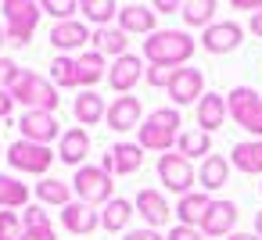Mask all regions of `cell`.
<instances>
[{
    "label": "cell",
    "instance_id": "1",
    "mask_svg": "<svg viewBox=\"0 0 262 240\" xmlns=\"http://www.w3.org/2000/svg\"><path fill=\"white\" fill-rule=\"evenodd\" d=\"M198 40L187 29H158L144 40V61L147 65H165V68H187L194 58Z\"/></svg>",
    "mask_w": 262,
    "mask_h": 240
},
{
    "label": "cell",
    "instance_id": "2",
    "mask_svg": "<svg viewBox=\"0 0 262 240\" xmlns=\"http://www.w3.org/2000/svg\"><path fill=\"white\" fill-rule=\"evenodd\" d=\"M183 122H180V111L176 108H155L144 122H140V129H137V143L144 147V151H172V143L180 140V129Z\"/></svg>",
    "mask_w": 262,
    "mask_h": 240
},
{
    "label": "cell",
    "instance_id": "3",
    "mask_svg": "<svg viewBox=\"0 0 262 240\" xmlns=\"http://www.w3.org/2000/svg\"><path fill=\"white\" fill-rule=\"evenodd\" d=\"M0 11H4V33H8V43L15 47H26L43 18V8L36 4V0H4L0 4Z\"/></svg>",
    "mask_w": 262,
    "mask_h": 240
},
{
    "label": "cell",
    "instance_id": "4",
    "mask_svg": "<svg viewBox=\"0 0 262 240\" xmlns=\"http://www.w3.org/2000/svg\"><path fill=\"white\" fill-rule=\"evenodd\" d=\"M11 97L18 101V104H26V111H58V86L51 83V79H43V76H36V72H22L18 76V83L11 86Z\"/></svg>",
    "mask_w": 262,
    "mask_h": 240
},
{
    "label": "cell",
    "instance_id": "5",
    "mask_svg": "<svg viewBox=\"0 0 262 240\" xmlns=\"http://www.w3.org/2000/svg\"><path fill=\"white\" fill-rule=\"evenodd\" d=\"M226 115L244 129L251 133V140H262V93L251 90V86H233L230 97H226Z\"/></svg>",
    "mask_w": 262,
    "mask_h": 240
},
{
    "label": "cell",
    "instance_id": "6",
    "mask_svg": "<svg viewBox=\"0 0 262 240\" xmlns=\"http://www.w3.org/2000/svg\"><path fill=\"white\" fill-rule=\"evenodd\" d=\"M72 194H76V201L97 208V204H108V201L115 197V179H112L101 165H83V169H76V176H72Z\"/></svg>",
    "mask_w": 262,
    "mask_h": 240
},
{
    "label": "cell",
    "instance_id": "7",
    "mask_svg": "<svg viewBox=\"0 0 262 240\" xmlns=\"http://www.w3.org/2000/svg\"><path fill=\"white\" fill-rule=\"evenodd\" d=\"M158 183H162L165 190H172V194L183 197V194L194 190V183H198V169H194V161H187L183 154L169 151V154L158 158Z\"/></svg>",
    "mask_w": 262,
    "mask_h": 240
},
{
    "label": "cell",
    "instance_id": "8",
    "mask_svg": "<svg viewBox=\"0 0 262 240\" xmlns=\"http://www.w3.org/2000/svg\"><path fill=\"white\" fill-rule=\"evenodd\" d=\"M4 158L11 161V169L29 172V176H43V172L54 165V151L43 147V143H29V140H15Z\"/></svg>",
    "mask_w": 262,
    "mask_h": 240
},
{
    "label": "cell",
    "instance_id": "9",
    "mask_svg": "<svg viewBox=\"0 0 262 240\" xmlns=\"http://www.w3.org/2000/svg\"><path fill=\"white\" fill-rule=\"evenodd\" d=\"M133 208H137V215L144 219V226H147V229H162V226H169V222H172V208H169V201H165V194H162V190L144 186V190L133 197Z\"/></svg>",
    "mask_w": 262,
    "mask_h": 240
},
{
    "label": "cell",
    "instance_id": "10",
    "mask_svg": "<svg viewBox=\"0 0 262 240\" xmlns=\"http://www.w3.org/2000/svg\"><path fill=\"white\" fill-rule=\"evenodd\" d=\"M169 97H172V108H183V104H198L205 97V76L201 68H176L172 83H169Z\"/></svg>",
    "mask_w": 262,
    "mask_h": 240
},
{
    "label": "cell",
    "instance_id": "11",
    "mask_svg": "<svg viewBox=\"0 0 262 240\" xmlns=\"http://www.w3.org/2000/svg\"><path fill=\"white\" fill-rule=\"evenodd\" d=\"M244 40V29L237 22H212L208 29H201V51L208 54H230L237 51Z\"/></svg>",
    "mask_w": 262,
    "mask_h": 240
},
{
    "label": "cell",
    "instance_id": "12",
    "mask_svg": "<svg viewBox=\"0 0 262 240\" xmlns=\"http://www.w3.org/2000/svg\"><path fill=\"white\" fill-rule=\"evenodd\" d=\"M140 165H144V147L140 143H112L108 154H104V161H101V169L112 179L115 176H133Z\"/></svg>",
    "mask_w": 262,
    "mask_h": 240
},
{
    "label": "cell",
    "instance_id": "13",
    "mask_svg": "<svg viewBox=\"0 0 262 240\" xmlns=\"http://www.w3.org/2000/svg\"><path fill=\"white\" fill-rule=\"evenodd\" d=\"M144 58H137V54H122V58H115V65L108 68V86L119 93V97H126L140 79H144Z\"/></svg>",
    "mask_w": 262,
    "mask_h": 240
},
{
    "label": "cell",
    "instance_id": "14",
    "mask_svg": "<svg viewBox=\"0 0 262 240\" xmlns=\"http://www.w3.org/2000/svg\"><path fill=\"white\" fill-rule=\"evenodd\" d=\"M18 129H22V140H29V143H43V147H51V140H58V115H51V111H26L22 118H18Z\"/></svg>",
    "mask_w": 262,
    "mask_h": 240
},
{
    "label": "cell",
    "instance_id": "15",
    "mask_svg": "<svg viewBox=\"0 0 262 240\" xmlns=\"http://www.w3.org/2000/svg\"><path fill=\"white\" fill-rule=\"evenodd\" d=\"M237 226V204L233 201H212L201 219V236H230Z\"/></svg>",
    "mask_w": 262,
    "mask_h": 240
},
{
    "label": "cell",
    "instance_id": "16",
    "mask_svg": "<svg viewBox=\"0 0 262 240\" xmlns=\"http://www.w3.org/2000/svg\"><path fill=\"white\" fill-rule=\"evenodd\" d=\"M94 40V33L83 26V22H58L54 29H51V47L58 51V54H72V51H86V43Z\"/></svg>",
    "mask_w": 262,
    "mask_h": 240
},
{
    "label": "cell",
    "instance_id": "17",
    "mask_svg": "<svg viewBox=\"0 0 262 240\" xmlns=\"http://www.w3.org/2000/svg\"><path fill=\"white\" fill-rule=\"evenodd\" d=\"M140 101L137 97H115L112 104H108V115H104V122H108V129L112 133H129V129H140Z\"/></svg>",
    "mask_w": 262,
    "mask_h": 240
},
{
    "label": "cell",
    "instance_id": "18",
    "mask_svg": "<svg viewBox=\"0 0 262 240\" xmlns=\"http://www.w3.org/2000/svg\"><path fill=\"white\" fill-rule=\"evenodd\" d=\"M86 154H90V133H86L83 126L65 129L61 140H58V158H61L65 165H72V169H83Z\"/></svg>",
    "mask_w": 262,
    "mask_h": 240
},
{
    "label": "cell",
    "instance_id": "19",
    "mask_svg": "<svg viewBox=\"0 0 262 240\" xmlns=\"http://www.w3.org/2000/svg\"><path fill=\"white\" fill-rule=\"evenodd\" d=\"M61 226H65L69 233H76V236H90V233L101 226V211H94V208L83 204V201H72V204L61 208Z\"/></svg>",
    "mask_w": 262,
    "mask_h": 240
},
{
    "label": "cell",
    "instance_id": "20",
    "mask_svg": "<svg viewBox=\"0 0 262 240\" xmlns=\"http://www.w3.org/2000/svg\"><path fill=\"white\" fill-rule=\"evenodd\" d=\"M119 29L126 36H151V33H158L155 29V8H144V4L119 8Z\"/></svg>",
    "mask_w": 262,
    "mask_h": 240
},
{
    "label": "cell",
    "instance_id": "21",
    "mask_svg": "<svg viewBox=\"0 0 262 240\" xmlns=\"http://www.w3.org/2000/svg\"><path fill=\"white\" fill-rule=\"evenodd\" d=\"M208 204H212V197H208L205 190H190V194H183V197L176 201V208H172L176 226H190V229H198L201 219H205V211H208Z\"/></svg>",
    "mask_w": 262,
    "mask_h": 240
},
{
    "label": "cell",
    "instance_id": "22",
    "mask_svg": "<svg viewBox=\"0 0 262 240\" xmlns=\"http://www.w3.org/2000/svg\"><path fill=\"white\" fill-rule=\"evenodd\" d=\"M223 122H226V97L223 93H205L198 101V129L212 136Z\"/></svg>",
    "mask_w": 262,
    "mask_h": 240
},
{
    "label": "cell",
    "instance_id": "23",
    "mask_svg": "<svg viewBox=\"0 0 262 240\" xmlns=\"http://www.w3.org/2000/svg\"><path fill=\"white\" fill-rule=\"evenodd\" d=\"M94 51L104 54V58H122L129 54V36L119 29V26H104V29H94Z\"/></svg>",
    "mask_w": 262,
    "mask_h": 240
},
{
    "label": "cell",
    "instance_id": "24",
    "mask_svg": "<svg viewBox=\"0 0 262 240\" xmlns=\"http://www.w3.org/2000/svg\"><path fill=\"white\" fill-rule=\"evenodd\" d=\"M230 165H233L237 172L262 176V140H244V143H233V151H230Z\"/></svg>",
    "mask_w": 262,
    "mask_h": 240
},
{
    "label": "cell",
    "instance_id": "25",
    "mask_svg": "<svg viewBox=\"0 0 262 240\" xmlns=\"http://www.w3.org/2000/svg\"><path fill=\"white\" fill-rule=\"evenodd\" d=\"M72 115H76L79 126H97V122H104V115H108L104 97H97L94 90H83V93L72 101Z\"/></svg>",
    "mask_w": 262,
    "mask_h": 240
},
{
    "label": "cell",
    "instance_id": "26",
    "mask_svg": "<svg viewBox=\"0 0 262 240\" xmlns=\"http://www.w3.org/2000/svg\"><path fill=\"white\" fill-rule=\"evenodd\" d=\"M226 179H230V161H226L223 154H208V158L201 161V169H198L201 190H205V194H208V190H219V186H226Z\"/></svg>",
    "mask_w": 262,
    "mask_h": 240
},
{
    "label": "cell",
    "instance_id": "27",
    "mask_svg": "<svg viewBox=\"0 0 262 240\" xmlns=\"http://www.w3.org/2000/svg\"><path fill=\"white\" fill-rule=\"evenodd\" d=\"M76 65H79V86H86V90H94L101 79H108V61L97 51H83L76 58Z\"/></svg>",
    "mask_w": 262,
    "mask_h": 240
},
{
    "label": "cell",
    "instance_id": "28",
    "mask_svg": "<svg viewBox=\"0 0 262 240\" xmlns=\"http://www.w3.org/2000/svg\"><path fill=\"white\" fill-rule=\"evenodd\" d=\"M133 215H137L133 201H126V197H112V201L104 204V211H101V226H104L108 233H122V229L129 226Z\"/></svg>",
    "mask_w": 262,
    "mask_h": 240
},
{
    "label": "cell",
    "instance_id": "29",
    "mask_svg": "<svg viewBox=\"0 0 262 240\" xmlns=\"http://www.w3.org/2000/svg\"><path fill=\"white\" fill-rule=\"evenodd\" d=\"M176 154H183L187 161H194V158H208L212 154V136L208 133H201V129H187V133H180V140H176Z\"/></svg>",
    "mask_w": 262,
    "mask_h": 240
},
{
    "label": "cell",
    "instance_id": "30",
    "mask_svg": "<svg viewBox=\"0 0 262 240\" xmlns=\"http://www.w3.org/2000/svg\"><path fill=\"white\" fill-rule=\"evenodd\" d=\"M0 208L11 211V208H29V186L18 183L15 176L0 172Z\"/></svg>",
    "mask_w": 262,
    "mask_h": 240
},
{
    "label": "cell",
    "instance_id": "31",
    "mask_svg": "<svg viewBox=\"0 0 262 240\" xmlns=\"http://www.w3.org/2000/svg\"><path fill=\"white\" fill-rule=\"evenodd\" d=\"M215 11H219V4H215V0H187V4H180V15H183V22L187 26H212L215 22Z\"/></svg>",
    "mask_w": 262,
    "mask_h": 240
},
{
    "label": "cell",
    "instance_id": "32",
    "mask_svg": "<svg viewBox=\"0 0 262 240\" xmlns=\"http://www.w3.org/2000/svg\"><path fill=\"white\" fill-rule=\"evenodd\" d=\"M51 83H54L58 90H76V86H79V65H76V58L58 54V58L51 61Z\"/></svg>",
    "mask_w": 262,
    "mask_h": 240
},
{
    "label": "cell",
    "instance_id": "33",
    "mask_svg": "<svg viewBox=\"0 0 262 240\" xmlns=\"http://www.w3.org/2000/svg\"><path fill=\"white\" fill-rule=\"evenodd\" d=\"M36 201H40V204L65 208V204H72V186L61 183V179H40V183H36Z\"/></svg>",
    "mask_w": 262,
    "mask_h": 240
},
{
    "label": "cell",
    "instance_id": "34",
    "mask_svg": "<svg viewBox=\"0 0 262 240\" xmlns=\"http://www.w3.org/2000/svg\"><path fill=\"white\" fill-rule=\"evenodd\" d=\"M79 11L86 15V22H94L97 29L112 26L119 18V8H115V0H79Z\"/></svg>",
    "mask_w": 262,
    "mask_h": 240
},
{
    "label": "cell",
    "instance_id": "35",
    "mask_svg": "<svg viewBox=\"0 0 262 240\" xmlns=\"http://www.w3.org/2000/svg\"><path fill=\"white\" fill-rule=\"evenodd\" d=\"M43 15H51L54 18V26L58 22H72V15L79 11V4H76V0H43Z\"/></svg>",
    "mask_w": 262,
    "mask_h": 240
},
{
    "label": "cell",
    "instance_id": "36",
    "mask_svg": "<svg viewBox=\"0 0 262 240\" xmlns=\"http://www.w3.org/2000/svg\"><path fill=\"white\" fill-rule=\"evenodd\" d=\"M172 76H176V68H165V65H147L144 68V83L155 86V90H169Z\"/></svg>",
    "mask_w": 262,
    "mask_h": 240
},
{
    "label": "cell",
    "instance_id": "37",
    "mask_svg": "<svg viewBox=\"0 0 262 240\" xmlns=\"http://www.w3.org/2000/svg\"><path fill=\"white\" fill-rule=\"evenodd\" d=\"M0 240H22V219L15 211H0Z\"/></svg>",
    "mask_w": 262,
    "mask_h": 240
},
{
    "label": "cell",
    "instance_id": "38",
    "mask_svg": "<svg viewBox=\"0 0 262 240\" xmlns=\"http://www.w3.org/2000/svg\"><path fill=\"white\" fill-rule=\"evenodd\" d=\"M33 226H51L43 204H29V208H22V229H33Z\"/></svg>",
    "mask_w": 262,
    "mask_h": 240
},
{
    "label": "cell",
    "instance_id": "39",
    "mask_svg": "<svg viewBox=\"0 0 262 240\" xmlns=\"http://www.w3.org/2000/svg\"><path fill=\"white\" fill-rule=\"evenodd\" d=\"M18 76H22V68L11 58H0V90H11L18 83Z\"/></svg>",
    "mask_w": 262,
    "mask_h": 240
},
{
    "label": "cell",
    "instance_id": "40",
    "mask_svg": "<svg viewBox=\"0 0 262 240\" xmlns=\"http://www.w3.org/2000/svg\"><path fill=\"white\" fill-rule=\"evenodd\" d=\"M22 240H58L54 226H33V229H22Z\"/></svg>",
    "mask_w": 262,
    "mask_h": 240
},
{
    "label": "cell",
    "instance_id": "41",
    "mask_svg": "<svg viewBox=\"0 0 262 240\" xmlns=\"http://www.w3.org/2000/svg\"><path fill=\"white\" fill-rule=\"evenodd\" d=\"M165 240H205V236H201V229H190V226H172Z\"/></svg>",
    "mask_w": 262,
    "mask_h": 240
},
{
    "label": "cell",
    "instance_id": "42",
    "mask_svg": "<svg viewBox=\"0 0 262 240\" xmlns=\"http://www.w3.org/2000/svg\"><path fill=\"white\" fill-rule=\"evenodd\" d=\"M122 240H165L158 229H147V226H140V229H126V236Z\"/></svg>",
    "mask_w": 262,
    "mask_h": 240
},
{
    "label": "cell",
    "instance_id": "43",
    "mask_svg": "<svg viewBox=\"0 0 262 240\" xmlns=\"http://www.w3.org/2000/svg\"><path fill=\"white\" fill-rule=\"evenodd\" d=\"M230 8H237V11H251V15H258L262 11V0H233Z\"/></svg>",
    "mask_w": 262,
    "mask_h": 240
},
{
    "label": "cell",
    "instance_id": "44",
    "mask_svg": "<svg viewBox=\"0 0 262 240\" xmlns=\"http://www.w3.org/2000/svg\"><path fill=\"white\" fill-rule=\"evenodd\" d=\"M11 108H15L11 90H0V118H8V115H11Z\"/></svg>",
    "mask_w": 262,
    "mask_h": 240
},
{
    "label": "cell",
    "instance_id": "45",
    "mask_svg": "<svg viewBox=\"0 0 262 240\" xmlns=\"http://www.w3.org/2000/svg\"><path fill=\"white\" fill-rule=\"evenodd\" d=\"M155 15H172V11H180V4H176V0H155Z\"/></svg>",
    "mask_w": 262,
    "mask_h": 240
},
{
    "label": "cell",
    "instance_id": "46",
    "mask_svg": "<svg viewBox=\"0 0 262 240\" xmlns=\"http://www.w3.org/2000/svg\"><path fill=\"white\" fill-rule=\"evenodd\" d=\"M248 29H251V33H255V36L262 40V11H258V15H251V22H248Z\"/></svg>",
    "mask_w": 262,
    "mask_h": 240
},
{
    "label": "cell",
    "instance_id": "47",
    "mask_svg": "<svg viewBox=\"0 0 262 240\" xmlns=\"http://www.w3.org/2000/svg\"><path fill=\"white\" fill-rule=\"evenodd\" d=\"M230 240H258V233H230Z\"/></svg>",
    "mask_w": 262,
    "mask_h": 240
},
{
    "label": "cell",
    "instance_id": "48",
    "mask_svg": "<svg viewBox=\"0 0 262 240\" xmlns=\"http://www.w3.org/2000/svg\"><path fill=\"white\" fill-rule=\"evenodd\" d=\"M255 233H258V240H262V208L255 211Z\"/></svg>",
    "mask_w": 262,
    "mask_h": 240
},
{
    "label": "cell",
    "instance_id": "49",
    "mask_svg": "<svg viewBox=\"0 0 262 240\" xmlns=\"http://www.w3.org/2000/svg\"><path fill=\"white\" fill-rule=\"evenodd\" d=\"M8 43V33H4V26H0V47H4Z\"/></svg>",
    "mask_w": 262,
    "mask_h": 240
},
{
    "label": "cell",
    "instance_id": "50",
    "mask_svg": "<svg viewBox=\"0 0 262 240\" xmlns=\"http://www.w3.org/2000/svg\"><path fill=\"white\" fill-rule=\"evenodd\" d=\"M258 186H262V183H258Z\"/></svg>",
    "mask_w": 262,
    "mask_h": 240
}]
</instances>
